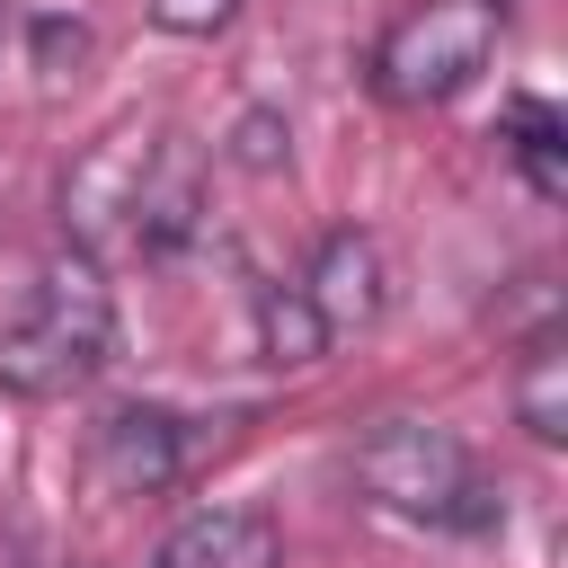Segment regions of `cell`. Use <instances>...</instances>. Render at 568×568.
<instances>
[{
    "instance_id": "cell-9",
    "label": "cell",
    "mask_w": 568,
    "mask_h": 568,
    "mask_svg": "<svg viewBox=\"0 0 568 568\" xmlns=\"http://www.w3.org/2000/svg\"><path fill=\"white\" fill-rule=\"evenodd\" d=\"M248 311H257V355H266L275 373H311V364L337 346L302 284H257V302H248Z\"/></svg>"
},
{
    "instance_id": "cell-1",
    "label": "cell",
    "mask_w": 568,
    "mask_h": 568,
    "mask_svg": "<svg viewBox=\"0 0 568 568\" xmlns=\"http://www.w3.org/2000/svg\"><path fill=\"white\" fill-rule=\"evenodd\" d=\"M115 355V284L89 240L53 248L18 311L0 320V390L9 399H62Z\"/></svg>"
},
{
    "instance_id": "cell-6",
    "label": "cell",
    "mask_w": 568,
    "mask_h": 568,
    "mask_svg": "<svg viewBox=\"0 0 568 568\" xmlns=\"http://www.w3.org/2000/svg\"><path fill=\"white\" fill-rule=\"evenodd\" d=\"M89 462H98V488H106V497H160V488H178V470H186V426H178L169 408L124 399V408L98 417Z\"/></svg>"
},
{
    "instance_id": "cell-10",
    "label": "cell",
    "mask_w": 568,
    "mask_h": 568,
    "mask_svg": "<svg viewBox=\"0 0 568 568\" xmlns=\"http://www.w3.org/2000/svg\"><path fill=\"white\" fill-rule=\"evenodd\" d=\"M506 160L524 169V186H532L541 204L568 195V133H559V106H550V98H515V106H506Z\"/></svg>"
},
{
    "instance_id": "cell-7",
    "label": "cell",
    "mask_w": 568,
    "mask_h": 568,
    "mask_svg": "<svg viewBox=\"0 0 568 568\" xmlns=\"http://www.w3.org/2000/svg\"><path fill=\"white\" fill-rule=\"evenodd\" d=\"M151 568H284V532L266 506H195L160 532Z\"/></svg>"
},
{
    "instance_id": "cell-4",
    "label": "cell",
    "mask_w": 568,
    "mask_h": 568,
    "mask_svg": "<svg viewBox=\"0 0 568 568\" xmlns=\"http://www.w3.org/2000/svg\"><path fill=\"white\" fill-rule=\"evenodd\" d=\"M124 231H133L142 257H178L204 231V151H195V133H151L142 142L133 186H124Z\"/></svg>"
},
{
    "instance_id": "cell-12",
    "label": "cell",
    "mask_w": 568,
    "mask_h": 568,
    "mask_svg": "<svg viewBox=\"0 0 568 568\" xmlns=\"http://www.w3.org/2000/svg\"><path fill=\"white\" fill-rule=\"evenodd\" d=\"M231 160H240L248 178H284V169H293V124H284L275 106H248V115L231 124Z\"/></svg>"
},
{
    "instance_id": "cell-11",
    "label": "cell",
    "mask_w": 568,
    "mask_h": 568,
    "mask_svg": "<svg viewBox=\"0 0 568 568\" xmlns=\"http://www.w3.org/2000/svg\"><path fill=\"white\" fill-rule=\"evenodd\" d=\"M89 53H98L89 18H71V9H36V18H27V62H36V89L80 80V71H89Z\"/></svg>"
},
{
    "instance_id": "cell-2",
    "label": "cell",
    "mask_w": 568,
    "mask_h": 568,
    "mask_svg": "<svg viewBox=\"0 0 568 568\" xmlns=\"http://www.w3.org/2000/svg\"><path fill=\"white\" fill-rule=\"evenodd\" d=\"M355 488L399 524L497 532V488L479 479L470 444L453 426H435V417H373L355 435Z\"/></svg>"
},
{
    "instance_id": "cell-13",
    "label": "cell",
    "mask_w": 568,
    "mask_h": 568,
    "mask_svg": "<svg viewBox=\"0 0 568 568\" xmlns=\"http://www.w3.org/2000/svg\"><path fill=\"white\" fill-rule=\"evenodd\" d=\"M142 9H151L160 36H186V44H195V36H222V27L240 18V0H142Z\"/></svg>"
},
{
    "instance_id": "cell-8",
    "label": "cell",
    "mask_w": 568,
    "mask_h": 568,
    "mask_svg": "<svg viewBox=\"0 0 568 568\" xmlns=\"http://www.w3.org/2000/svg\"><path fill=\"white\" fill-rule=\"evenodd\" d=\"M506 399H515V426L532 444H568V346L559 328H532L515 373H506Z\"/></svg>"
},
{
    "instance_id": "cell-5",
    "label": "cell",
    "mask_w": 568,
    "mask_h": 568,
    "mask_svg": "<svg viewBox=\"0 0 568 568\" xmlns=\"http://www.w3.org/2000/svg\"><path fill=\"white\" fill-rule=\"evenodd\" d=\"M302 293L328 320V337H355V328H373L390 311V248L364 222H337V231H320V248L302 266Z\"/></svg>"
},
{
    "instance_id": "cell-3",
    "label": "cell",
    "mask_w": 568,
    "mask_h": 568,
    "mask_svg": "<svg viewBox=\"0 0 568 568\" xmlns=\"http://www.w3.org/2000/svg\"><path fill=\"white\" fill-rule=\"evenodd\" d=\"M497 27H506L497 0H426L373 36V89L390 106H444L488 71Z\"/></svg>"
}]
</instances>
